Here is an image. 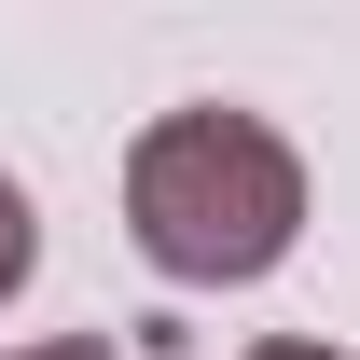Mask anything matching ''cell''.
<instances>
[{"label": "cell", "mask_w": 360, "mask_h": 360, "mask_svg": "<svg viewBox=\"0 0 360 360\" xmlns=\"http://www.w3.org/2000/svg\"><path fill=\"white\" fill-rule=\"evenodd\" d=\"M125 236L180 291H236V277L291 264V236H305V153H291L264 111L194 97L167 125H139V153H125Z\"/></svg>", "instance_id": "obj_1"}, {"label": "cell", "mask_w": 360, "mask_h": 360, "mask_svg": "<svg viewBox=\"0 0 360 360\" xmlns=\"http://www.w3.org/2000/svg\"><path fill=\"white\" fill-rule=\"evenodd\" d=\"M28 264H42V222H28V194H14V180H0V305H14V291H28Z\"/></svg>", "instance_id": "obj_2"}, {"label": "cell", "mask_w": 360, "mask_h": 360, "mask_svg": "<svg viewBox=\"0 0 360 360\" xmlns=\"http://www.w3.org/2000/svg\"><path fill=\"white\" fill-rule=\"evenodd\" d=\"M14 360H111V333H56V347H14Z\"/></svg>", "instance_id": "obj_3"}, {"label": "cell", "mask_w": 360, "mask_h": 360, "mask_svg": "<svg viewBox=\"0 0 360 360\" xmlns=\"http://www.w3.org/2000/svg\"><path fill=\"white\" fill-rule=\"evenodd\" d=\"M250 360H333V347H250Z\"/></svg>", "instance_id": "obj_4"}]
</instances>
